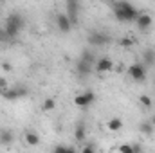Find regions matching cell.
I'll use <instances>...</instances> for the list:
<instances>
[{"mask_svg": "<svg viewBox=\"0 0 155 153\" xmlns=\"http://www.w3.org/2000/svg\"><path fill=\"white\" fill-rule=\"evenodd\" d=\"M119 151H124V153H134V146H119Z\"/></svg>", "mask_w": 155, "mask_h": 153, "instance_id": "24", "label": "cell"}, {"mask_svg": "<svg viewBox=\"0 0 155 153\" xmlns=\"http://www.w3.org/2000/svg\"><path fill=\"white\" fill-rule=\"evenodd\" d=\"M128 74L135 83H143L146 79V67L143 63H132L128 67Z\"/></svg>", "mask_w": 155, "mask_h": 153, "instance_id": "4", "label": "cell"}, {"mask_svg": "<svg viewBox=\"0 0 155 153\" xmlns=\"http://www.w3.org/2000/svg\"><path fill=\"white\" fill-rule=\"evenodd\" d=\"M134 43H135V40L130 38V36H126V38H121V41H119V45H121V47H132Z\"/></svg>", "mask_w": 155, "mask_h": 153, "instance_id": "21", "label": "cell"}, {"mask_svg": "<svg viewBox=\"0 0 155 153\" xmlns=\"http://www.w3.org/2000/svg\"><path fill=\"white\" fill-rule=\"evenodd\" d=\"M54 108H56V101H54L52 97L45 99V103H43V110H45V112H49V110H54Z\"/></svg>", "mask_w": 155, "mask_h": 153, "instance_id": "20", "label": "cell"}, {"mask_svg": "<svg viewBox=\"0 0 155 153\" xmlns=\"http://www.w3.org/2000/svg\"><path fill=\"white\" fill-rule=\"evenodd\" d=\"M114 16H116V20L119 22H135V18L139 16V9L135 7V5H132L130 2H126V0H119L114 4Z\"/></svg>", "mask_w": 155, "mask_h": 153, "instance_id": "1", "label": "cell"}, {"mask_svg": "<svg viewBox=\"0 0 155 153\" xmlns=\"http://www.w3.org/2000/svg\"><path fill=\"white\" fill-rule=\"evenodd\" d=\"M22 29H24V18H22L18 13H11V15L5 18V25H4V31H5L7 38L9 40L16 38Z\"/></svg>", "mask_w": 155, "mask_h": 153, "instance_id": "2", "label": "cell"}, {"mask_svg": "<svg viewBox=\"0 0 155 153\" xmlns=\"http://www.w3.org/2000/svg\"><path fill=\"white\" fill-rule=\"evenodd\" d=\"M155 130V126L152 124V121H144V122H141V132L144 133V135H152Z\"/></svg>", "mask_w": 155, "mask_h": 153, "instance_id": "18", "label": "cell"}, {"mask_svg": "<svg viewBox=\"0 0 155 153\" xmlns=\"http://www.w3.org/2000/svg\"><path fill=\"white\" fill-rule=\"evenodd\" d=\"M56 27H58V31L63 33V34L71 33V29H72V22H71V18L67 16V13H60V15L56 16Z\"/></svg>", "mask_w": 155, "mask_h": 153, "instance_id": "5", "label": "cell"}, {"mask_svg": "<svg viewBox=\"0 0 155 153\" xmlns=\"http://www.w3.org/2000/svg\"><path fill=\"white\" fill-rule=\"evenodd\" d=\"M25 94H27V90H25L24 86H13V88H7V90L2 94V97H4V99H7V101H13V99L24 97Z\"/></svg>", "mask_w": 155, "mask_h": 153, "instance_id": "10", "label": "cell"}, {"mask_svg": "<svg viewBox=\"0 0 155 153\" xmlns=\"http://www.w3.org/2000/svg\"><path fill=\"white\" fill-rule=\"evenodd\" d=\"M25 142H27L29 146H38L40 144L38 133H35V132H27V133H25Z\"/></svg>", "mask_w": 155, "mask_h": 153, "instance_id": "14", "label": "cell"}, {"mask_svg": "<svg viewBox=\"0 0 155 153\" xmlns=\"http://www.w3.org/2000/svg\"><path fill=\"white\" fill-rule=\"evenodd\" d=\"M107 128H108L110 132H119V130L123 128V119H121V117H112V119H108V121H107Z\"/></svg>", "mask_w": 155, "mask_h": 153, "instance_id": "13", "label": "cell"}, {"mask_svg": "<svg viewBox=\"0 0 155 153\" xmlns=\"http://www.w3.org/2000/svg\"><path fill=\"white\" fill-rule=\"evenodd\" d=\"M74 139H76V141H85V124H83V122H78L76 124Z\"/></svg>", "mask_w": 155, "mask_h": 153, "instance_id": "15", "label": "cell"}, {"mask_svg": "<svg viewBox=\"0 0 155 153\" xmlns=\"http://www.w3.org/2000/svg\"><path fill=\"white\" fill-rule=\"evenodd\" d=\"M88 45H92V47H103V45H107V43H110V36L107 34V33H101V31H92L90 34H88Z\"/></svg>", "mask_w": 155, "mask_h": 153, "instance_id": "3", "label": "cell"}, {"mask_svg": "<svg viewBox=\"0 0 155 153\" xmlns=\"http://www.w3.org/2000/svg\"><path fill=\"white\" fill-rule=\"evenodd\" d=\"M94 150H96L94 146H85V148H83V151H94Z\"/></svg>", "mask_w": 155, "mask_h": 153, "instance_id": "25", "label": "cell"}, {"mask_svg": "<svg viewBox=\"0 0 155 153\" xmlns=\"http://www.w3.org/2000/svg\"><path fill=\"white\" fill-rule=\"evenodd\" d=\"M9 88V85H7V81L4 79V77H0V94H4L5 90Z\"/></svg>", "mask_w": 155, "mask_h": 153, "instance_id": "22", "label": "cell"}, {"mask_svg": "<svg viewBox=\"0 0 155 153\" xmlns=\"http://www.w3.org/2000/svg\"><path fill=\"white\" fill-rule=\"evenodd\" d=\"M2 69H4V70H11V65H9V63H4Z\"/></svg>", "mask_w": 155, "mask_h": 153, "instance_id": "26", "label": "cell"}, {"mask_svg": "<svg viewBox=\"0 0 155 153\" xmlns=\"http://www.w3.org/2000/svg\"><path fill=\"white\" fill-rule=\"evenodd\" d=\"M0 142L2 144H11L13 142V133L9 130H0Z\"/></svg>", "mask_w": 155, "mask_h": 153, "instance_id": "17", "label": "cell"}, {"mask_svg": "<svg viewBox=\"0 0 155 153\" xmlns=\"http://www.w3.org/2000/svg\"><path fill=\"white\" fill-rule=\"evenodd\" d=\"M81 60H85V61H88V63L96 65V56H94V52H90L88 49H85V50L81 52Z\"/></svg>", "mask_w": 155, "mask_h": 153, "instance_id": "19", "label": "cell"}, {"mask_svg": "<svg viewBox=\"0 0 155 153\" xmlns=\"http://www.w3.org/2000/svg\"><path fill=\"white\" fill-rule=\"evenodd\" d=\"M92 69H94V65L92 63H88V61H85V60H78L76 63V74L79 77H87L90 72H92Z\"/></svg>", "mask_w": 155, "mask_h": 153, "instance_id": "11", "label": "cell"}, {"mask_svg": "<svg viewBox=\"0 0 155 153\" xmlns=\"http://www.w3.org/2000/svg\"><path fill=\"white\" fill-rule=\"evenodd\" d=\"M139 103H141V106H144L146 110H152V106H153V101H152V97H150V96H146V94L139 96Z\"/></svg>", "mask_w": 155, "mask_h": 153, "instance_id": "16", "label": "cell"}, {"mask_svg": "<svg viewBox=\"0 0 155 153\" xmlns=\"http://www.w3.org/2000/svg\"><path fill=\"white\" fill-rule=\"evenodd\" d=\"M143 65L144 67H155V49H146L143 54Z\"/></svg>", "mask_w": 155, "mask_h": 153, "instance_id": "12", "label": "cell"}, {"mask_svg": "<svg viewBox=\"0 0 155 153\" xmlns=\"http://www.w3.org/2000/svg\"><path fill=\"white\" fill-rule=\"evenodd\" d=\"M94 69H96V72H99V74L110 72V70H114V61H112L110 58L103 56V58L96 60V65H94Z\"/></svg>", "mask_w": 155, "mask_h": 153, "instance_id": "8", "label": "cell"}, {"mask_svg": "<svg viewBox=\"0 0 155 153\" xmlns=\"http://www.w3.org/2000/svg\"><path fill=\"white\" fill-rule=\"evenodd\" d=\"M152 24H153V18H152L150 15H146V13H139V16L135 18V25H137V29L143 31V33L150 31Z\"/></svg>", "mask_w": 155, "mask_h": 153, "instance_id": "7", "label": "cell"}, {"mask_svg": "<svg viewBox=\"0 0 155 153\" xmlns=\"http://www.w3.org/2000/svg\"><path fill=\"white\" fill-rule=\"evenodd\" d=\"M54 151H74V148H71V146H56Z\"/></svg>", "mask_w": 155, "mask_h": 153, "instance_id": "23", "label": "cell"}, {"mask_svg": "<svg viewBox=\"0 0 155 153\" xmlns=\"http://www.w3.org/2000/svg\"><path fill=\"white\" fill-rule=\"evenodd\" d=\"M94 101H96V94H94V92H85V94H79V96L74 97V105L79 106V108H87V106H90Z\"/></svg>", "mask_w": 155, "mask_h": 153, "instance_id": "6", "label": "cell"}, {"mask_svg": "<svg viewBox=\"0 0 155 153\" xmlns=\"http://www.w3.org/2000/svg\"><path fill=\"white\" fill-rule=\"evenodd\" d=\"M150 121H152V124H153V126H155V114L152 115V119H150Z\"/></svg>", "mask_w": 155, "mask_h": 153, "instance_id": "27", "label": "cell"}, {"mask_svg": "<svg viewBox=\"0 0 155 153\" xmlns=\"http://www.w3.org/2000/svg\"><path fill=\"white\" fill-rule=\"evenodd\" d=\"M67 16L71 18L72 25L78 24V18H79V0H67Z\"/></svg>", "mask_w": 155, "mask_h": 153, "instance_id": "9", "label": "cell"}]
</instances>
